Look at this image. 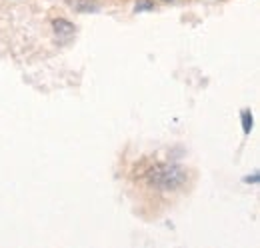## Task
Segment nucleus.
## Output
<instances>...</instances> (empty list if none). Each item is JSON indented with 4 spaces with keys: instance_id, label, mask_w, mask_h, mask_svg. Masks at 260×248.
Segmentation results:
<instances>
[{
    "instance_id": "nucleus-1",
    "label": "nucleus",
    "mask_w": 260,
    "mask_h": 248,
    "mask_svg": "<svg viewBox=\"0 0 260 248\" xmlns=\"http://www.w3.org/2000/svg\"><path fill=\"white\" fill-rule=\"evenodd\" d=\"M250 120H252V118H250V114H248V112H244V130H246V132H248V130H250V126H252Z\"/></svg>"
}]
</instances>
